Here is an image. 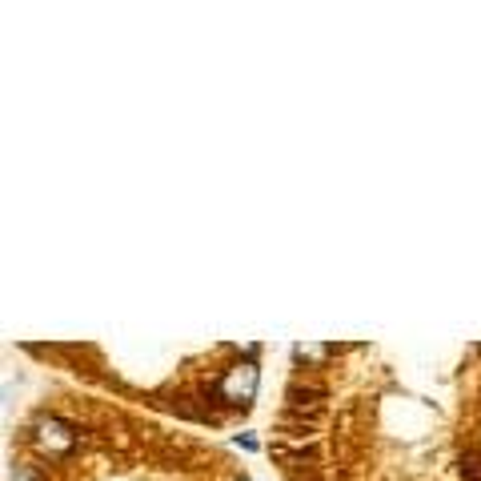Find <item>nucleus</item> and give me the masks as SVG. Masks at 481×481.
Listing matches in <instances>:
<instances>
[{
    "instance_id": "39448f33",
    "label": "nucleus",
    "mask_w": 481,
    "mask_h": 481,
    "mask_svg": "<svg viewBox=\"0 0 481 481\" xmlns=\"http://www.w3.org/2000/svg\"><path fill=\"white\" fill-rule=\"evenodd\" d=\"M240 481H245V477H240Z\"/></svg>"
},
{
    "instance_id": "f257e3e1",
    "label": "nucleus",
    "mask_w": 481,
    "mask_h": 481,
    "mask_svg": "<svg viewBox=\"0 0 481 481\" xmlns=\"http://www.w3.org/2000/svg\"><path fill=\"white\" fill-rule=\"evenodd\" d=\"M37 441H41V449H49V453H68L77 445V430L73 425H65L60 417H41L37 422Z\"/></svg>"
},
{
    "instance_id": "7ed1b4c3",
    "label": "nucleus",
    "mask_w": 481,
    "mask_h": 481,
    "mask_svg": "<svg viewBox=\"0 0 481 481\" xmlns=\"http://www.w3.org/2000/svg\"><path fill=\"white\" fill-rule=\"evenodd\" d=\"M461 477H466V481H481V453L469 449L466 458H461Z\"/></svg>"
},
{
    "instance_id": "20e7f679",
    "label": "nucleus",
    "mask_w": 481,
    "mask_h": 481,
    "mask_svg": "<svg viewBox=\"0 0 481 481\" xmlns=\"http://www.w3.org/2000/svg\"><path fill=\"white\" fill-rule=\"evenodd\" d=\"M13 481H37V477H32V469H29V466H16V474H13Z\"/></svg>"
},
{
    "instance_id": "f03ea898",
    "label": "nucleus",
    "mask_w": 481,
    "mask_h": 481,
    "mask_svg": "<svg viewBox=\"0 0 481 481\" xmlns=\"http://www.w3.org/2000/svg\"><path fill=\"white\" fill-rule=\"evenodd\" d=\"M221 394L225 401H237V405H245V401H253L257 394V365H233V369L225 373V381H221Z\"/></svg>"
}]
</instances>
